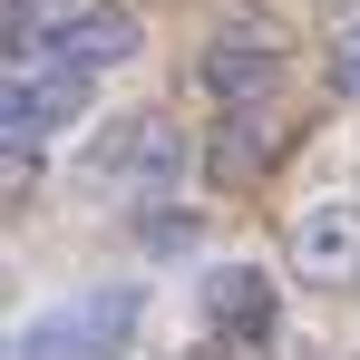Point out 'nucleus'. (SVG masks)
<instances>
[{
	"mask_svg": "<svg viewBox=\"0 0 360 360\" xmlns=\"http://www.w3.org/2000/svg\"><path fill=\"white\" fill-rule=\"evenodd\" d=\"M20 360H88V311L78 302H59V311H39L20 341H10Z\"/></svg>",
	"mask_w": 360,
	"mask_h": 360,
	"instance_id": "6e6552de",
	"label": "nucleus"
},
{
	"mask_svg": "<svg viewBox=\"0 0 360 360\" xmlns=\"http://www.w3.org/2000/svg\"><path fill=\"white\" fill-rule=\"evenodd\" d=\"M195 78H205L224 108H253V98H273V88H283V39H273V30H253V20H243V30H214V39H205V59H195Z\"/></svg>",
	"mask_w": 360,
	"mask_h": 360,
	"instance_id": "20e7f679",
	"label": "nucleus"
},
{
	"mask_svg": "<svg viewBox=\"0 0 360 360\" xmlns=\"http://www.w3.org/2000/svg\"><path fill=\"white\" fill-rule=\"evenodd\" d=\"M88 117V68L68 59H20L0 78V136H20V146H39V136H59V127Z\"/></svg>",
	"mask_w": 360,
	"mask_h": 360,
	"instance_id": "f257e3e1",
	"label": "nucleus"
},
{
	"mask_svg": "<svg viewBox=\"0 0 360 360\" xmlns=\"http://www.w3.org/2000/svg\"><path fill=\"white\" fill-rule=\"evenodd\" d=\"M283 156V136H273V117H253V108H234V117L214 127V146H205V176L214 185H253L263 166Z\"/></svg>",
	"mask_w": 360,
	"mask_h": 360,
	"instance_id": "0eeeda50",
	"label": "nucleus"
},
{
	"mask_svg": "<svg viewBox=\"0 0 360 360\" xmlns=\"http://www.w3.org/2000/svg\"><path fill=\"white\" fill-rule=\"evenodd\" d=\"M331 68H341V88H360V30H341V49H331Z\"/></svg>",
	"mask_w": 360,
	"mask_h": 360,
	"instance_id": "ddd939ff",
	"label": "nucleus"
},
{
	"mask_svg": "<svg viewBox=\"0 0 360 360\" xmlns=\"http://www.w3.org/2000/svg\"><path fill=\"white\" fill-rule=\"evenodd\" d=\"M136 234L156 243V253H176V243H195V214H146V224H136Z\"/></svg>",
	"mask_w": 360,
	"mask_h": 360,
	"instance_id": "f8f14e48",
	"label": "nucleus"
},
{
	"mask_svg": "<svg viewBox=\"0 0 360 360\" xmlns=\"http://www.w3.org/2000/svg\"><path fill=\"white\" fill-rule=\"evenodd\" d=\"M30 195H39V146L0 136V214H10V205H30Z\"/></svg>",
	"mask_w": 360,
	"mask_h": 360,
	"instance_id": "9b49d317",
	"label": "nucleus"
},
{
	"mask_svg": "<svg viewBox=\"0 0 360 360\" xmlns=\"http://www.w3.org/2000/svg\"><path fill=\"white\" fill-rule=\"evenodd\" d=\"M88 176L98 185H146V195H156V185L185 176V136L166 117H117L98 146H88Z\"/></svg>",
	"mask_w": 360,
	"mask_h": 360,
	"instance_id": "7ed1b4c3",
	"label": "nucleus"
},
{
	"mask_svg": "<svg viewBox=\"0 0 360 360\" xmlns=\"http://www.w3.org/2000/svg\"><path fill=\"white\" fill-rule=\"evenodd\" d=\"M0 360H10V351H0Z\"/></svg>",
	"mask_w": 360,
	"mask_h": 360,
	"instance_id": "4468645a",
	"label": "nucleus"
},
{
	"mask_svg": "<svg viewBox=\"0 0 360 360\" xmlns=\"http://www.w3.org/2000/svg\"><path fill=\"white\" fill-rule=\"evenodd\" d=\"M78 311H88V360H108L136 331V283H117V292H78Z\"/></svg>",
	"mask_w": 360,
	"mask_h": 360,
	"instance_id": "9d476101",
	"label": "nucleus"
},
{
	"mask_svg": "<svg viewBox=\"0 0 360 360\" xmlns=\"http://www.w3.org/2000/svg\"><path fill=\"white\" fill-rule=\"evenodd\" d=\"M146 49V30H136V10H68L59 20V39H49V59H68V68H127Z\"/></svg>",
	"mask_w": 360,
	"mask_h": 360,
	"instance_id": "423d86ee",
	"label": "nucleus"
},
{
	"mask_svg": "<svg viewBox=\"0 0 360 360\" xmlns=\"http://www.w3.org/2000/svg\"><path fill=\"white\" fill-rule=\"evenodd\" d=\"M195 302H205V331H214V341H243V351H263L273 321H283V292H273L263 263H214V273L195 283Z\"/></svg>",
	"mask_w": 360,
	"mask_h": 360,
	"instance_id": "f03ea898",
	"label": "nucleus"
},
{
	"mask_svg": "<svg viewBox=\"0 0 360 360\" xmlns=\"http://www.w3.org/2000/svg\"><path fill=\"white\" fill-rule=\"evenodd\" d=\"M292 263H302V283H341V273H360V205H341V195L302 205V214H292Z\"/></svg>",
	"mask_w": 360,
	"mask_h": 360,
	"instance_id": "39448f33",
	"label": "nucleus"
},
{
	"mask_svg": "<svg viewBox=\"0 0 360 360\" xmlns=\"http://www.w3.org/2000/svg\"><path fill=\"white\" fill-rule=\"evenodd\" d=\"M59 0H10V10H0V49H10V59H49V39H59Z\"/></svg>",
	"mask_w": 360,
	"mask_h": 360,
	"instance_id": "1a4fd4ad",
	"label": "nucleus"
}]
</instances>
